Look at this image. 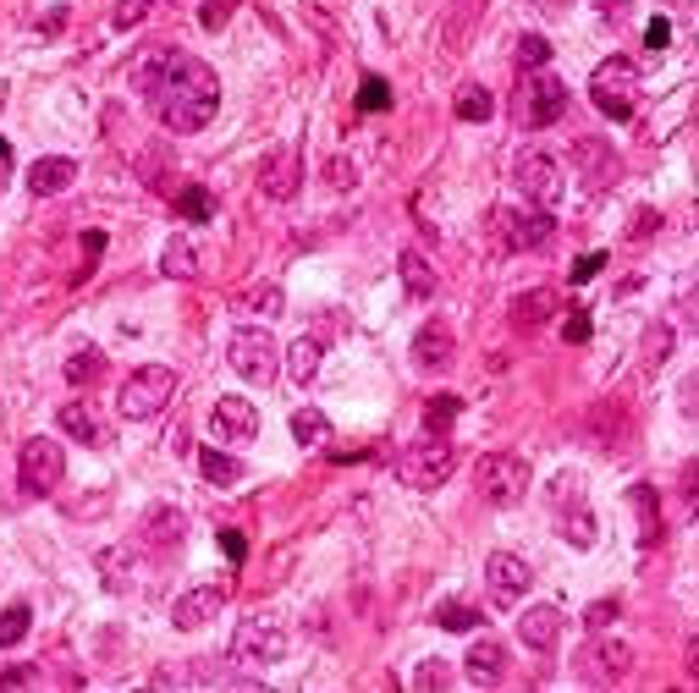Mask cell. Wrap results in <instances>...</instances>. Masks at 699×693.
Masks as SVG:
<instances>
[{
	"label": "cell",
	"instance_id": "cell-1",
	"mask_svg": "<svg viewBox=\"0 0 699 693\" xmlns=\"http://www.w3.org/2000/svg\"><path fill=\"white\" fill-rule=\"evenodd\" d=\"M139 94L154 105V116L171 128V133H204L215 122V105H221V83L215 72L199 61V55H182V50H160L149 55L139 72H133Z\"/></svg>",
	"mask_w": 699,
	"mask_h": 693
},
{
	"label": "cell",
	"instance_id": "cell-2",
	"mask_svg": "<svg viewBox=\"0 0 699 693\" xmlns=\"http://www.w3.org/2000/svg\"><path fill=\"white\" fill-rule=\"evenodd\" d=\"M589 100H595V111H600V116L628 122V116H634V105H639V67H634L628 55L600 61V67H595V78H589Z\"/></svg>",
	"mask_w": 699,
	"mask_h": 693
},
{
	"label": "cell",
	"instance_id": "cell-3",
	"mask_svg": "<svg viewBox=\"0 0 699 693\" xmlns=\"http://www.w3.org/2000/svg\"><path fill=\"white\" fill-rule=\"evenodd\" d=\"M452 462H457L452 440H446V435H424L414 446H403V457L392 462V473H397L408 490H435V485H446Z\"/></svg>",
	"mask_w": 699,
	"mask_h": 693
},
{
	"label": "cell",
	"instance_id": "cell-4",
	"mask_svg": "<svg viewBox=\"0 0 699 693\" xmlns=\"http://www.w3.org/2000/svg\"><path fill=\"white\" fill-rule=\"evenodd\" d=\"M474 479H479V496L490 507H518L529 496V462L513 457V451H485L479 468H474Z\"/></svg>",
	"mask_w": 699,
	"mask_h": 693
},
{
	"label": "cell",
	"instance_id": "cell-5",
	"mask_svg": "<svg viewBox=\"0 0 699 693\" xmlns=\"http://www.w3.org/2000/svg\"><path fill=\"white\" fill-rule=\"evenodd\" d=\"M176 397V375L165 369V364H143L128 375V386H122V397H116V408L122 418H154L165 402Z\"/></svg>",
	"mask_w": 699,
	"mask_h": 693
},
{
	"label": "cell",
	"instance_id": "cell-6",
	"mask_svg": "<svg viewBox=\"0 0 699 693\" xmlns=\"http://www.w3.org/2000/svg\"><path fill=\"white\" fill-rule=\"evenodd\" d=\"M226 358H232V369H237L249 386H271V380H276V369H281L276 342H271V330H260V325H243V330L232 336Z\"/></svg>",
	"mask_w": 699,
	"mask_h": 693
},
{
	"label": "cell",
	"instance_id": "cell-7",
	"mask_svg": "<svg viewBox=\"0 0 699 693\" xmlns=\"http://www.w3.org/2000/svg\"><path fill=\"white\" fill-rule=\"evenodd\" d=\"M518 122L524 128H551L561 122V111H567V89H561V78H551L546 67L540 72H529L524 83H518Z\"/></svg>",
	"mask_w": 699,
	"mask_h": 693
},
{
	"label": "cell",
	"instance_id": "cell-8",
	"mask_svg": "<svg viewBox=\"0 0 699 693\" xmlns=\"http://www.w3.org/2000/svg\"><path fill=\"white\" fill-rule=\"evenodd\" d=\"M17 473H22V490L28 496H50L61 479H67V451L50 440V435H33L17 457Z\"/></svg>",
	"mask_w": 699,
	"mask_h": 693
},
{
	"label": "cell",
	"instance_id": "cell-9",
	"mask_svg": "<svg viewBox=\"0 0 699 693\" xmlns=\"http://www.w3.org/2000/svg\"><path fill=\"white\" fill-rule=\"evenodd\" d=\"M232 655L254 661V666H276L281 655H286V628H281L276 616H249L237 628V639H232Z\"/></svg>",
	"mask_w": 699,
	"mask_h": 693
},
{
	"label": "cell",
	"instance_id": "cell-10",
	"mask_svg": "<svg viewBox=\"0 0 699 693\" xmlns=\"http://www.w3.org/2000/svg\"><path fill=\"white\" fill-rule=\"evenodd\" d=\"M490 221H496V232H502V243H507L513 254H535V248H551V237H557V221H551L546 210H529V215L496 210Z\"/></svg>",
	"mask_w": 699,
	"mask_h": 693
},
{
	"label": "cell",
	"instance_id": "cell-11",
	"mask_svg": "<svg viewBox=\"0 0 699 693\" xmlns=\"http://www.w3.org/2000/svg\"><path fill=\"white\" fill-rule=\"evenodd\" d=\"M513 182L524 187V198L535 204V210H551L561 198V165L551 154H518V165H513Z\"/></svg>",
	"mask_w": 699,
	"mask_h": 693
},
{
	"label": "cell",
	"instance_id": "cell-12",
	"mask_svg": "<svg viewBox=\"0 0 699 693\" xmlns=\"http://www.w3.org/2000/svg\"><path fill=\"white\" fill-rule=\"evenodd\" d=\"M485 583H490V600H496V605H513V600H524V589L535 583V572H529L524 556L490 551L485 556Z\"/></svg>",
	"mask_w": 699,
	"mask_h": 693
},
{
	"label": "cell",
	"instance_id": "cell-13",
	"mask_svg": "<svg viewBox=\"0 0 699 693\" xmlns=\"http://www.w3.org/2000/svg\"><path fill=\"white\" fill-rule=\"evenodd\" d=\"M210 429H215V440H226V446H249V440L260 435V414H254L249 397H221L215 414H210Z\"/></svg>",
	"mask_w": 699,
	"mask_h": 693
},
{
	"label": "cell",
	"instance_id": "cell-14",
	"mask_svg": "<svg viewBox=\"0 0 699 693\" xmlns=\"http://www.w3.org/2000/svg\"><path fill=\"white\" fill-rule=\"evenodd\" d=\"M221 605H226V589H215V583H199V589L176 594V605H171V622H176L182 633H193V628L215 622V616H221Z\"/></svg>",
	"mask_w": 699,
	"mask_h": 693
},
{
	"label": "cell",
	"instance_id": "cell-15",
	"mask_svg": "<svg viewBox=\"0 0 699 693\" xmlns=\"http://www.w3.org/2000/svg\"><path fill=\"white\" fill-rule=\"evenodd\" d=\"M452 353H457V336H452V325H446V319L419 325V336H414V364H419L424 375H440V369L452 364Z\"/></svg>",
	"mask_w": 699,
	"mask_h": 693
},
{
	"label": "cell",
	"instance_id": "cell-16",
	"mask_svg": "<svg viewBox=\"0 0 699 693\" xmlns=\"http://www.w3.org/2000/svg\"><path fill=\"white\" fill-rule=\"evenodd\" d=\"M139 540L149 546V551H171V546H182V540H188V512H182V507H149V512H143Z\"/></svg>",
	"mask_w": 699,
	"mask_h": 693
},
{
	"label": "cell",
	"instance_id": "cell-17",
	"mask_svg": "<svg viewBox=\"0 0 699 693\" xmlns=\"http://www.w3.org/2000/svg\"><path fill=\"white\" fill-rule=\"evenodd\" d=\"M72 176H78V160H67V154H44V160L28 165V193H33V198H55V193L72 187Z\"/></svg>",
	"mask_w": 699,
	"mask_h": 693
},
{
	"label": "cell",
	"instance_id": "cell-18",
	"mask_svg": "<svg viewBox=\"0 0 699 693\" xmlns=\"http://www.w3.org/2000/svg\"><path fill=\"white\" fill-rule=\"evenodd\" d=\"M573 165H578V176H584L589 187H606V182H611V171H617V154H611V143L578 139V143H573Z\"/></svg>",
	"mask_w": 699,
	"mask_h": 693
},
{
	"label": "cell",
	"instance_id": "cell-19",
	"mask_svg": "<svg viewBox=\"0 0 699 693\" xmlns=\"http://www.w3.org/2000/svg\"><path fill=\"white\" fill-rule=\"evenodd\" d=\"M518 639H524L529 650H557L561 611H557V605H529V611L518 616Z\"/></svg>",
	"mask_w": 699,
	"mask_h": 693
},
{
	"label": "cell",
	"instance_id": "cell-20",
	"mask_svg": "<svg viewBox=\"0 0 699 693\" xmlns=\"http://www.w3.org/2000/svg\"><path fill=\"white\" fill-rule=\"evenodd\" d=\"M260 187H265L271 198H281V204H286V198L303 187V160H297V149H281L276 160L260 171Z\"/></svg>",
	"mask_w": 699,
	"mask_h": 693
},
{
	"label": "cell",
	"instance_id": "cell-21",
	"mask_svg": "<svg viewBox=\"0 0 699 693\" xmlns=\"http://www.w3.org/2000/svg\"><path fill=\"white\" fill-rule=\"evenodd\" d=\"M61 429H67L72 440H83V446H111V429H105V418L94 414L89 402H67V408H61Z\"/></svg>",
	"mask_w": 699,
	"mask_h": 693
},
{
	"label": "cell",
	"instance_id": "cell-22",
	"mask_svg": "<svg viewBox=\"0 0 699 693\" xmlns=\"http://www.w3.org/2000/svg\"><path fill=\"white\" fill-rule=\"evenodd\" d=\"M507 677V650L496 644V639H479L474 650H468V683H502Z\"/></svg>",
	"mask_w": 699,
	"mask_h": 693
},
{
	"label": "cell",
	"instance_id": "cell-23",
	"mask_svg": "<svg viewBox=\"0 0 699 693\" xmlns=\"http://www.w3.org/2000/svg\"><path fill=\"white\" fill-rule=\"evenodd\" d=\"M628 666H634V655H628V644H617V639H600V644L589 650V677H595V683H617Z\"/></svg>",
	"mask_w": 699,
	"mask_h": 693
},
{
	"label": "cell",
	"instance_id": "cell-24",
	"mask_svg": "<svg viewBox=\"0 0 699 693\" xmlns=\"http://www.w3.org/2000/svg\"><path fill=\"white\" fill-rule=\"evenodd\" d=\"M557 529H561V540H567V546H578V551H589V546H595V512H589L584 501H578V507H561Z\"/></svg>",
	"mask_w": 699,
	"mask_h": 693
},
{
	"label": "cell",
	"instance_id": "cell-25",
	"mask_svg": "<svg viewBox=\"0 0 699 693\" xmlns=\"http://www.w3.org/2000/svg\"><path fill=\"white\" fill-rule=\"evenodd\" d=\"M320 358H325V347H320L314 336H303V342H292V353H286V375H292L297 386H314Z\"/></svg>",
	"mask_w": 699,
	"mask_h": 693
},
{
	"label": "cell",
	"instance_id": "cell-26",
	"mask_svg": "<svg viewBox=\"0 0 699 693\" xmlns=\"http://www.w3.org/2000/svg\"><path fill=\"white\" fill-rule=\"evenodd\" d=\"M628 501H634V512H639V546H656V540H661V507H656V490H650V485H634Z\"/></svg>",
	"mask_w": 699,
	"mask_h": 693
},
{
	"label": "cell",
	"instance_id": "cell-27",
	"mask_svg": "<svg viewBox=\"0 0 699 693\" xmlns=\"http://www.w3.org/2000/svg\"><path fill=\"white\" fill-rule=\"evenodd\" d=\"M397 271H403L408 297H419V303H429V297H435V286H440V281H435V271H429V259H424V254H414V248H408Z\"/></svg>",
	"mask_w": 699,
	"mask_h": 693
},
{
	"label": "cell",
	"instance_id": "cell-28",
	"mask_svg": "<svg viewBox=\"0 0 699 693\" xmlns=\"http://www.w3.org/2000/svg\"><path fill=\"white\" fill-rule=\"evenodd\" d=\"M160 271H165L171 281L199 276V254H193V243H188V237H171V243H165V254H160Z\"/></svg>",
	"mask_w": 699,
	"mask_h": 693
},
{
	"label": "cell",
	"instance_id": "cell-29",
	"mask_svg": "<svg viewBox=\"0 0 699 693\" xmlns=\"http://www.w3.org/2000/svg\"><path fill=\"white\" fill-rule=\"evenodd\" d=\"M199 468H204V479H210V485H221V490H232V485L243 479V462H237V457H226V451H215V446H210V451H199Z\"/></svg>",
	"mask_w": 699,
	"mask_h": 693
},
{
	"label": "cell",
	"instance_id": "cell-30",
	"mask_svg": "<svg viewBox=\"0 0 699 693\" xmlns=\"http://www.w3.org/2000/svg\"><path fill=\"white\" fill-rule=\"evenodd\" d=\"M452 111H457V122H490V89L463 83V89H457V100H452Z\"/></svg>",
	"mask_w": 699,
	"mask_h": 693
},
{
	"label": "cell",
	"instance_id": "cell-31",
	"mask_svg": "<svg viewBox=\"0 0 699 693\" xmlns=\"http://www.w3.org/2000/svg\"><path fill=\"white\" fill-rule=\"evenodd\" d=\"M281 303H286V297H281V286H249V292H243V297H237L232 308H237V314H260V319H276Z\"/></svg>",
	"mask_w": 699,
	"mask_h": 693
},
{
	"label": "cell",
	"instance_id": "cell-32",
	"mask_svg": "<svg viewBox=\"0 0 699 693\" xmlns=\"http://www.w3.org/2000/svg\"><path fill=\"white\" fill-rule=\"evenodd\" d=\"M292 440H297V446H325V440H331V418L314 414V408H297V414H292Z\"/></svg>",
	"mask_w": 699,
	"mask_h": 693
},
{
	"label": "cell",
	"instance_id": "cell-33",
	"mask_svg": "<svg viewBox=\"0 0 699 693\" xmlns=\"http://www.w3.org/2000/svg\"><path fill=\"white\" fill-rule=\"evenodd\" d=\"M551 308H557V297H551V292L540 286V292H524V297L513 303V319H518V325L529 330V325H540V319H551Z\"/></svg>",
	"mask_w": 699,
	"mask_h": 693
},
{
	"label": "cell",
	"instance_id": "cell-34",
	"mask_svg": "<svg viewBox=\"0 0 699 693\" xmlns=\"http://www.w3.org/2000/svg\"><path fill=\"white\" fill-rule=\"evenodd\" d=\"M105 375V353L100 347H78L72 358H67V380L72 386H89V380H100Z\"/></svg>",
	"mask_w": 699,
	"mask_h": 693
},
{
	"label": "cell",
	"instance_id": "cell-35",
	"mask_svg": "<svg viewBox=\"0 0 699 693\" xmlns=\"http://www.w3.org/2000/svg\"><path fill=\"white\" fill-rule=\"evenodd\" d=\"M176 210H182V215H188L193 226H204V221L215 215V193H210V187H193V182H188V187L176 193Z\"/></svg>",
	"mask_w": 699,
	"mask_h": 693
},
{
	"label": "cell",
	"instance_id": "cell-36",
	"mask_svg": "<svg viewBox=\"0 0 699 693\" xmlns=\"http://www.w3.org/2000/svg\"><path fill=\"white\" fill-rule=\"evenodd\" d=\"M457 408H463L457 397H429L424 402V435H446L457 424Z\"/></svg>",
	"mask_w": 699,
	"mask_h": 693
},
{
	"label": "cell",
	"instance_id": "cell-37",
	"mask_svg": "<svg viewBox=\"0 0 699 693\" xmlns=\"http://www.w3.org/2000/svg\"><path fill=\"white\" fill-rule=\"evenodd\" d=\"M479 622H485V616H479V611H474V605H457V600H452V605H440V611H435V628H446V633H474V628H479Z\"/></svg>",
	"mask_w": 699,
	"mask_h": 693
},
{
	"label": "cell",
	"instance_id": "cell-38",
	"mask_svg": "<svg viewBox=\"0 0 699 693\" xmlns=\"http://www.w3.org/2000/svg\"><path fill=\"white\" fill-rule=\"evenodd\" d=\"M28 622H33L28 605H6V611H0V650L22 644V639H28Z\"/></svg>",
	"mask_w": 699,
	"mask_h": 693
},
{
	"label": "cell",
	"instance_id": "cell-39",
	"mask_svg": "<svg viewBox=\"0 0 699 693\" xmlns=\"http://www.w3.org/2000/svg\"><path fill=\"white\" fill-rule=\"evenodd\" d=\"M546 61H551V39H540V33H524V39H518V67H524V72H540Z\"/></svg>",
	"mask_w": 699,
	"mask_h": 693
},
{
	"label": "cell",
	"instance_id": "cell-40",
	"mask_svg": "<svg viewBox=\"0 0 699 693\" xmlns=\"http://www.w3.org/2000/svg\"><path fill=\"white\" fill-rule=\"evenodd\" d=\"M661 358H672V325L645 330V369H661Z\"/></svg>",
	"mask_w": 699,
	"mask_h": 693
},
{
	"label": "cell",
	"instance_id": "cell-41",
	"mask_svg": "<svg viewBox=\"0 0 699 693\" xmlns=\"http://www.w3.org/2000/svg\"><path fill=\"white\" fill-rule=\"evenodd\" d=\"M578 501H584V479H578V473H557V479H551V507H578Z\"/></svg>",
	"mask_w": 699,
	"mask_h": 693
},
{
	"label": "cell",
	"instance_id": "cell-42",
	"mask_svg": "<svg viewBox=\"0 0 699 693\" xmlns=\"http://www.w3.org/2000/svg\"><path fill=\"white\" fill-rule=\"evenodd\" d=\"M392 105V83L386 78H364V89H358V111H386Z\"/></svg>",
	"mask_w": 699,
	"mask_h": 693
},
{
	"label": "cell",
	"instance_id": "cell-43",
	"mask_svg": "<svg viewBox=\"0 0 699 693\" xmlns=\"http://www.w3.org/2000/svg\"><path fill=\"white\" fill-rule=\"evenodd\" d=\"M414 689L429 693V689H452V666L446 661H424L419 672H414Z\"/></svg>",
	"mask_w": 699,
	"mask_h": 693
},
{
	"label": "cell",
	"instance_id": "cell-44",
	"mask_svg": "<svg viewBox=\"0 0 699 693\" xmlns=\"http://www.w3.org/2000/svg\"><path fill=\"white\" fill-rule=\"evenodd\" d=\"M100 572H105V583L111 589H128V551L116 546V551H105L100 556Z\"/></svg>",
	"mask_w": 699,
	"mask_h": 693
},
{
	"label": "cell",
	"instance_id": "cell-45",
	"mask_svg": "<svg viewBox=\"0 0 699 693\" xmlns=\"http://www.w3.org/2000/svg\"><path fill=\"white\" fill-rule=\"evenodd\" d=\"M149 6H154V0H122L111 22H116V28H139L143 17H149Z\"/></svg>",
	"mask_w": 699,
	"mask_h": 693
},
{
	"label": "cell",
	"instance_id": "cell-46",
	"mask_svg": "<svg viewBox=\"0 0 699 693\" xmlns=\"http://www.w3.org/2000/svg\"><path fill=\"white\" fill-rule=\"evenodd\" d=\"M232 6H237V0H204V11H199V22H204V28L215 33V28H226V17H232Z\"/></svg>",
	"mask_w": 699,
	"mask_h": 693
},
{
	"label": "cell",
	"instance_id": "cell-47",
	"mask_svg": "<svg viewBox=\"0 0 699 693\" xmlns=\"http://www.w3.org/2000/svg\"><path fill=\"white\" fill-rule=\"evenodd\" d=\"M645 44H650V50H667V44H672V22H667V17H656V22H650V33H645Z\"/></svg>",
	"mask_w": 699,
	"mask_h": 693
},
{
	"label": "cell",
	"instance_id": "cell-48",
	"mask_svg": "<svg viewBox=\"0 0 699 693\" xmlns=\"http://www.w3.org/2000/svg\"><path fill=\"white\" fill-rule=\"evenodd\" d=\"M561 336H567V342H589V314H584V308H578V314H567Z\"/></svg>",
	"mask_w": 699,
	"mask_h": 693
},
{
	"label": "cell",
	"instance_id": "cell-49",
	"mask_svg": "<svg viewBox=\"0 0 699 693\" xmlns=\"http://www.w3.org/2000/svg\"><path fill=\"white\" fill-rule=\"evenodd\" d=\"M221 551L232 556V561H243V556H249V540H243L237 529H221Z\"/></svg>",
	"mask_w": 699,
	"mask_h": 693
},
{
	"label": "cell",
	"instance_id": "cell-50",
	"mask_svg": "<svg viewBox=\"0 0 699 693\" xmlns=\"http://www.w3.org/2000/svg\"><path fill=\"white\" fill-rule=\"evenodd\" d=\"M33 677H39L33 666H11V672H0V693H6V689H22V683H33Z\"/></svg>",
	"mask_w": 699,
	"mask_h": 693
},
{
	"label": "cell",
	"instance_id": "cell-51",
	"mask_svg": "<svg viewBox=\"0 0 699 693\" xmlns=\"http://www.w3.org/2000/svg\"><path fill=\"white\" fill-rule=\"evenodd\" d=\"M600 265H606V254H584V259L573 265V286H578V281H589L595 271H600Z\"/></svg>",
	"mask_w": 699,
	"mask_h": 693
},
{
	"label": "cell",
	"instance_id": "cell-52",
	"mask_svg": "<svg viewBox=\"0 0 699 693\" xmlns=\"http://www.w3.org/2000/svg\"><path fill=\"white\" fill-rule=\"evenodd\" d=\"M331 187H353V160H331Z\"/></svg>",
	"mask_w": 699,
	"mask_h": 693
},
{
	"label": "cell",
	"instance_id": "cell-53",
	"mask_svg": "<svg viewBox=\"0 0 699 693\" xmlns=\"http://www.w3.org/2000/svg\"><path fill=\"white\" fill-rule=\"evenodd\" d=\"M611 616H617V600H595L589 605V628H606Z\"/></svg>",
	"mask_w": 699,
	"mask_h": 693
},
{
	"label": "cell",
	"instance_id": "cell-54",
	"mask_svg": "<svg viewBox=\"0 0 699 693\" xmlns=\"http://www.w3.org/2000/svg\"><path fill=\"white\" fill-rule=\"evenodd\" d=\"M540 6H546V11H567L573 0H540Z\"/></svg>",
	"mask_w": 699,
	"mask_h": 693
}]
</instances>
